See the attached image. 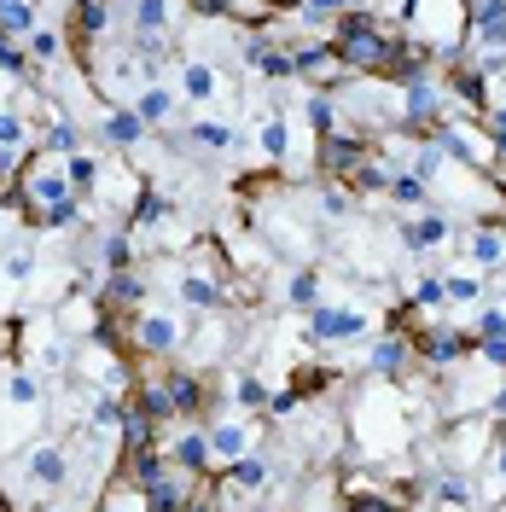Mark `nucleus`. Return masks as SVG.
Listing matches in <instances>:
<instances>
[{
  "mask_svg": "<svg viewBox=\"0 0 506 512\" xmlns=\"http://www.w3.org/2000/svg\"><path fill=\"white\" fill-rule=\"evenodd\" d=\"M332 47H338V64H344V70H396V64H408V70H402V82L425 70V53H413V59H408V53L379 30V18H373V12H361V6L344 12V18L332 24Z\"/></svg>",
  "mask_w": 506,
  "mask_h": 512,
  "instance_id": "1",
  "label": "nucleus"
},
{
  "mask_svg": "<svg viewBox=\"0 0 506 512\" xmlns=\"http://www.w3.org/2000/svg\"><path fill=\"white\" fill-rule=\"evenodd\" d=\"M408 35L419 53H460L472 35V6L466 0H408Z\"/></svg>",
  "mask_w": 506,
  "mask_h": 512,
  "instance_id": "2",
  "label": "nucleus"
},
{
  "mask_svg": "<svg viewBox=\"0 0 506 512\" xmlns=\"http://www.w3.org/2000/svg\"><path fill=\"white\" fill-rule=\"evenodd\" d=\"M18 198H24L30 216L53 210V204H64V198H76L70 175H64V158H30L24 163V175H18Z\"/></svg>",
  "mask_w": 506,
  "mask_h": 512,
  "instance_id": "3",
  "label": "nucleus"
},
{
  "mask_svg": "<svg viewBox=\"0 0 506 512\" xmlns=\"http://www.w3.org/2000/svg\"><path fill=\"white\" fill-rule=\"evenodd\" d=\"M18 483L35 489L41 501H47V495H59V489H70V454H64V443L35 437L30 454H24V466H18Z\"/></svg>",
  "mask_w": 506,
  "mask_h": 512,
  "instance_id": "4",
  "label": "nucleus"
},
{
  "mask_svg": "<svg viewBox=\"0 0 506 512\" xmlns=\"http://www.w3.org/2000/svg\"><path fill=\"white\" fill-rule=\"evenodd\" d=\"M134 350L140 355H175L181 344H187V326H181V315L175 309H158V303H146L140 315H134Z\"/></svg>",
  "mask_w": 506,
  "mask_h": 512,
  "instance_id": "5",
  "label": "nucleus"
},
{
  "mask_svg": "<svg viewBox=\"0 0 506 512\" xmlns=\"http://www.w3.org/2000/svg\"><path fill=\"white\" fill-rule=\"evenodd\" d=\"M373 315L367 309H344V303H315L309 309V338L315 344H349V338H367Z\"/></svg>",
  "mask_w": 506,
  "mask_h": 512,
  "instance_id": "6",
  "label": "nucleus"
},
{
  "mask_svg": "<svg viewBox=\"0 0 506 512\" xmlns=\"http://www.w3.org/2000/svg\"><path fill=\"white\" fill-rule=\"evenodd\" d=\"M472 350H477V338L460 332V326H431V332L413 338V355H425L431 367H454V361H466Z\"/></svg>",
  "mask_w": 506,
  "mask_h": 512,
  "instance_id": "7",
  "label": "nucleus"
},
{
  "mask_svg": "<svg viewBox=\"0 0 506 512\" xmlns=\"http://www.w3.org/2000/svg\"><path fill=\"white\" fill-rule=\"evenodd\" d=\"M402 123L408 128H437L443 123V94H437V82L419 70L408 76V88H402Z\"/></svg>",
  "mask_w": 506,
  "mask_h": 512,
  "instance_id": "8",
  "label": "nucleus"
},
{
  "mask_svg": "<svg viewBox=\"0 0 506 512\" xmlns=\"http://www.w3.org/2000/svg\"><path fill=\"white\" fill-rule=\"evenodd\" d=\"M448 239H454V227H448L443 210H419V216L402 222V251H408V256L437 251V245H448Z\"/></svg>",
  "mask_w": 506,
  "mask_h": 512,
  "instance_id": "9",
  "label": "nucleus"
},
{
  "mask_svg": "<svg viewBox=\"0 0 506 512\" xmlns=\"http://www.w3.org/2000/svg\"><path fill=\"white\" fill-rule=\"evenodd\" d=\"M175 303L181 309H198V315H216L222 309V280L216 274H198V268H181L175 274Z\"/></svg>",
  "mask_w": 506,
  "mask_h": 512,
  "instance_id": "10",
  "label": "nucleus"
},
{
  "mask_svg": "<svg viewBox=\"0 0 506 512\" xmlns=\"http://www.w3.org/2000/svg\"><path fill=\"white\" fill-rule=\"evenodd\" d=\"M315 158H320V169H326V175H355V169L373 158V152H367V146H361L355 134H326Z\"/></svg>",
  "mask_w": 506,
  "mask_h": 512,
  "instance_id": "11",
  "label": "nucleus"
},
{
  "mask_svg": "<svg viewBox=\"0 0 506 512\" xmlns=\"http://www.w3.org/2000/svg\"><path fill=\"white\" fill-rule=\"evenodd\" d=\"M181 18V0H128V24L134 35H169Z\"/></svg>",
  "mask_w": 506,
  "mask_h": 512,
  "instance_id": "12",
  "label": "nucleus"
},
{
  "mask_svg": "<svg viewBox=\"0 0 506 512\" xmlns=\"http://www.w3.org/2000/svg\"><path fill=\"white\" fill-rule=\"evenodd\" d=\"M99 309H117V315H140L146 309V280L123 268V274H111L105 280V297H99Z\"/></svg>",
  "mask_w": 506,
  "mask_h": 512,
  "instance_id": "13",
  "label": "nucleus"
},
{
  "mask_svg": "<svg viewBox=\"0 0 506 512\" xmlns=\"http://www.w3.org/2000/svg\"><path fill=\"white\" fill-rule=\"evenodd\" d=\"M0 408H6V414H41V408H47V384H41V373H12Z\"/></svg>",
  "mask_w": 506,
  "mask_h": 512,
  "instance_id": "14",
  "label": "nucleus"
},
{
  "mask_svg": "<svg viewBox=\"0 0 506 512\" xmlns=\"http://www.w3.org/2000/svg\"><path fill=\"white\" fill-rule=\"evenodd\" d=\"M216 94H222L216 64H210V59H181V99H192V105H210Z\"/></svg>",
  "mask_w": 506,
  "mask_h": 512,
  "instance_id": "15",
  "label": "nucleus"
},
{
  "mask_svg": "<svg viewBox=\"0 0 506 512\" xmlns=\"http://www.w3.org/2000/svg\"><path fill=\"white\" fill-rule=\"evenodd\" d=\"M251 64L262 82H285V76H297V64H291V53L285 47H274L268 35H251Z\"/></svg>",
  "mask_w": 506,
  "mask_h": 512,
  "instance_id": "16",
  "label": "nucleus"
},
{
  "mask_svg": "<svg viewBox=\"0 0 506 512\" xmlns=\"http://www.w3.org/2000/svg\"><path fill=\"white\" fill-rule=\"evenodd\" d=\"M169 460H175V472H204L216 454H210V431H181L175 443H169Z\"/></svg>",
  "mask_w": 506,
  "mask_h": 512,
  "instance_id": "17",
  "label": "nucleus"
},
{
  "mask_svg": "<svg viewBox=\"0 0 506 512\" xmlns=\"http://www.w3.org/2000/svg\"><path fill=\"white\" fill-rule=\"evenodd\" d=\"M408 355H413V344L402 338V332H390V338H379V344H373V355H367V373H373V379H390V373H402V367H408Z\"/></svg>",
  "mask_w": 506,
  "mask_h": 512,
  "instance_id": "18",
  "label": "nucleus"
},
{
  "mask_svg": "<svg viewBox=\"0 0 506 512\" xmlns=\"http://www.w3.org/2000/svg\"><path fill=\"white\" fill-rule=\"evenodd\" d=\"M472 24H477V41L489 53H506V0H477Z\"/></svg>",
  "mask_w": 506,
  "mask_h": 512,
  "instance_id": "19",
  "label": "nucleus"
},
{
  "mask_svg": "<svg viewBox=\"0 0 506 512\" xmlns=\"http://www.w3.org/2000/svg\"><path fill=\"white\" fill-rule=\"evenodd\" d=\"M169 210H175V198H163L158 187H134V204H128V227H158V222H169Z\"/></svg>",
  "mask_w": 506,
  "mask_h": 512,
  "instance_id": "20",
  "label": "nucleus"
},
{
  "mask_svg": "<svg viewBox=\"0 0 506 512\" xmlns=\"http://www.w3.org/2000/svg\"><path fill=\"white\" fill-rule=\"evenodd\" d=\"M466 251H472L477 268H506V227L501 222H483L472 233V245H466Z\"/></svg>",
  "mask_w": 506,
  "mask_h": 512,
  "instance_id": "21",
  "label": "nucleus"
},
{
  "mask_svg": "<svg viewBox=\"0 0 506 512\" xmlns=\"http://www.w3.org/2000/svg\"><path fill=\"white\" fill-rule=\"evenodd\" d=\"M134 408L152 419V425H158V419H175V414H181V408H175V390H169V379H146L140 390H134Z\"/></svg>",
  "mask_w": 506,
  "mask_h": 512,
  "instance_id": "22",
  "label": "nucleus"
},
{
  "mask_svg": "<svg viewBox=\"0 0 506 512\" xmlns=\"http://www.w3.org/2000/svg\"><path fill=\"white\" fill-rule=\"evenodd\" d=\"M128 105H134V117H146V128H152V123H169V117H175V88L152 82V88H140Z\"/></svg>",
  "mask_w": 506,
  "mask_h": 512,
  "instance_id": "23",
  "label": "nucleus"
},
{
  "mask_svg": "<svg viewBox=\"0 0 506 512\" xmlns=\"http://www.w3.org/2000/svg\"><path fill=\"white\" fill-rule=\"evenodd\" d=\"M99 134H105L111 146H140V140H146V117H134V105H117V111L99 123Z\"/></svg>",
  "mask_w": 506,
  "mask_h": 512,
  "instance_id": "24",
  "label": "nucleus"
},
{
  "mask_svg": "<svg viewBox=\"0 0 506 512\" xmlns=\"http://www.w3.org/2000/svg\"><path fill=\"white\" fill-rule=\"evenodd\" d=\"M192 495H187V483L175 478V472H158V478L146 483V507L152 512H181Z\"/></svg>",
  "mask_w": 506,
  "mask_h": 512,
  "instance_id": "25",
  "label": "nucleus"
},
{
  "mask_svg": "<svg viewBox=\"0 0 506 512\" xmlns=\"http://www.w3.org/2000/svg\"><path fill=\"white\" fill-rule=\"evenodd\" d=\"M192 146H210V152H233L239 146V134H233V123H222V117H198V123L187 128Z\"/></svg>",
  "mask_w": 506,
  "mask_h": 512,
  "instance_id": "26",
  "label": "nucleus"
},
{
  "mask_svg": "<svg viewBox=\"0 0 506 512\" xmlns=\"http://www.w3.org/2000/svg\"><path fill=\"white\" fill-rule=\"evenodd\" d=\"M291 64H297V76H338V70H344L332 41H326V47H297V53H291Z\"/></svg>",
  "mask_w": 506,
  "mask_h": 512,
  "instance_id": "27",
  "label": "nucleus"
},
{
  "mask_svg": "<svg viewBox=\"0 0 506 512\" xmlns=\"http://www.w3.org/2000/svg\"><path fill=\"white\" fill-rule=\"evenodd\" d=\"M256 146H262V158H274V163L291 158V128H285L280 111H274V117H262V128H256Z\"/></svg>",
  "mask_w": 506,
  "mask_h": 512,
  "instance_id": "28",
  "label": "nucleus"
},
{
  "mask_svg": "<svg viewBox=\"0 0 506 512\" xmlns=\"http://www.w3.org/2000/svg\"><path fill=\"white\" fill-rule=\"evenodd\" d=\"M99 169H105V163H99L94 152H70V158H64V175H70V187H76V198H94V187H99Z\"/></svg>",
  "mask_w": 506,
  "mask_h": 512,
  "instance_id": "29",
  "label": "nucleus"
},
{
  "mask_svg": "<svg viewBox=\"0 0 506 512\" xmlns=\"http://www.w3.org/2000/svg\"><path fill=\"white\" fill-rule=\"evenodd\" d=\"M210 454H216V460H239V454H251V431H245V425H216V431H210Z\"/></svg>",
  "mask_w": 506,
  "mask_h": 512,
  "instance_id": "30",
  "label": "nucleus"
},
{
  "mask_svg": "<svg viewBox=\"0 0 506 512\" xmlns=\"http://www.w3.org/2000/svg\"><path fill=\"white\" fill-rule=\"evenodd\" d=\"M53 152H59V158L82 152V128L70 123V117H53V128L41 134V158H53Z\"/></svg>",
  "mask_w": 506,
  "mask_h": 512,
  "instance_id": "31",
  "label": "nucleus"
},
{
  "mask_svg": "<svg viewBox=\"0 0 506 512\" xmlns=\"http://www.w3.org/2000/svg\"><path fill=\"white\" fill-rule=\"evenodd\" d=\"M390 198L408 204V210H431V181H419L413 169H402V175H390Z\"/></svg>",
  "mask_w": 506,
  "mask_h": 512,
  "instance_id": "32",
  "label": "nucleus"
},
{
  "mask_svg": "<svg viewBox=\"0 0 506 512\" xmlns=\"http://www.w3.org/2000/svg\"><path fill=\"white\" fill-rule=\"evenodd\" d=\"M256 483H268V466L251 460V454H239V460L222 466V489H256Z\"/></svg>",
  "mask_w": 506,
  "mask_h": 512,
  "instance_id": "33",
  "label": "nucleus"
},
{
  "mask_svg": "<svg viewBox=\"0 0 506 512\" xmlns=\"http://www.w3.org/2000/svg\"><path fill=\"white\" fill-rule=\"evenodd\" d=\"M303 117H309V128H315L320 140H326V134H338V99H332V94H309V99H303Z\"/></svg>",
  "mask_w": 506,
  "mask_h": 512,
  "instance_id": "34",
  "label": "nucleus"
},
{
  "mask_svg": "<svg viewBox=\"0 0 506 512\" xmlns=\"http://www.w3.org/2000/svg\"><path fill=\"white\" fill-rule=\"evenodd\" d=\"M0 30L12 35H35V0H0Z\"/></svg>",
  "mask_w": 506,
  "mask_h": 512,
  "instance_id": "35",
  "label": "nucleus"
},
{
  "mask_svg": "<svg viewBox=\"0 0 506 512\" xmlns=\"http://www.w3.org/2000/svg\"><path fill=\"white\" fill-rule=\"evenodd\" d=\"M349 512H402V501H390L379 483H355L349 489Z\"/></svg>",
  "mask_w": 506,
  "mask_h": 512,
  "instance_id": "36",
  "label": "nucleus"
},
{
  "mask_svg": "<svg viewBox=\"0 0 506 512\" xmlns=\"http://www.w3.org/2000/svg\"><path fill=\"white\" fill-rule=\"evenodd\" d=\"M0 280H12V286L35 280V251H30V245H12V251L0 256Z\"/></svg>",
  "mask_w": 506,
  "mask_h": 512,
  "instance_id": "37",
  "label": "nucleus"
},
{
  "mask_svg": "<svg viewBox=\"0 0 506 512\" xmlns=\"http://www.w3.org/2000/svg\"><path fill=\"white\" fill-rule=\"evenodd\" d=\"M76 222H82V198H64V204H53V210L35 216L41 233H64V227H76Z\"/></svg>",
  "mask_w": 506,
  "mask_h": 512,
  "instance_id": "38",
  "label": "nucleus"
},
{
  "mask_svg": "<svg viewBox=\"0 0 506 512\" xmlns=\"http://www.w3.org/2000/svg\"><path fill=\"white\" fill-rule=\"evenodd\" d=\"M105 268H111V274L134 268V227H117V233L105 239Z\"/></svg>",
  "mask_w": 506,
  "mask_h": 512,
  "instance_id": "39",
  "label": "nucleus"
},
{
  "mask_svg": "<svg viewBox=\"0 0 506 512\" xmlns=\"http://www.w3.org/2000/svg\"><path fill=\"white\" fill-rule=\"evenodd\" d=\"M437 501H443L448 512H454V507L466 512V507H472V478H466V472H460V478H454V472L437 478Z\"/></svg>",
  "mask_w": 506,
  "mask_h": 512,
  "instance_id": "40",
  "label": "nucleus"
},
{
  "mask_svg": "<svg viewBox=\"0 0 506 512\" xmlns=\"http://www.w3.org/2000/svg\"><path fill=\"white\" fill-rule=\"evenodd\" d=\"M99 512H152V507H146V489L140 483H123V489H111L99 501Z\"/></svg>",
  "mask_w": 506,
  "mask_h": 512,
  "instance_id": "41",
  "label": "nucleus"
},
{
  "mask_svg": "<svg viewBox=\"0 0 506 512\" xmlns=\"http://www.w3.org/2000/svg\"><path fill=\"white\" fill-rule=\"evenodd\" d=\"M169 390H175V408H181V414H198V402H204V384H198V373H175V379H169Z\"/></svg>",
  "mask_w": 506,
  "mask_h": 512,
  "instance_id": "42",
  "label": "nucleus"
},
{
  "mask_svg": "<svg viewBox=\"0 0 506 512\" xmlns=\"http://www.w3.org/2000/svg\"><path fill=\"white\" fill-rule=\"evenodd\" d=\"M472 338H477V344H489V338H506V309H501V303H483V309H477Z\"/></svg>",
  "mask_w": 506,
  "mask_h": 512,
  "instance_id": "43",
  "label": "nucleus"
},
{
  "mask_svg": "<svg viewBox=\"0 0 506 512\" xmlns=\"http://www.w3.org/2000/svg\"><path fill=\"white\" fill-rule=\"evenodd\" d=\"M349 187H355V192H390V169H384L379 158H367L355 175H349Z\"/></svg>",
  "mask_w": 506,
  "mask_h": 512,
  "instance_id": "44",
  "label": "nucleus"
},
{
  "mask_svg": "<svg viewBox=\"0 0 506 512\" xmlns=\"http://www.w3.org/2000/svg\"><path fill=\"white\" fill-rule=\"evenodd\" d=\"M349 210H355V198H349V187H332V181H320V216L344 222Z\"/></svg>",
  "mask_w": 506,
  "mask_h": 512,
  "instance_id": "45",
  "label": "nucleus"
},
{
  "mask_svg": "<svg viewBox=\"0 0 506 512\" xmlns=\"http://www.w3.org/2000/svg\"><path fill=\"white\" fill-rule=\"evenodd\" d=\"M285 297H291L297 309H315V297H320V274H315V268L291 274V286H285Z\"/></svg>",
  "mask_w": 506,
  "mask_h": 512,
  "instance_id": "46",
  "label": "nucleus"
},
{
  "mask_svg": "<svg viewBox=\"0 0 506 512\" xmlns=\"http://www.w3.org/2000/svg\"><path fill=\"white\" fill-rule=\"evenodd\" d=\"M76 30H82V41H99V35L111 30V12H105V0H94V6H82V12H76Z\"/></svg>",
  "mask_w": 506,
  "mask_h": 512,
  "instance_id": "47",
  "label": "nucleus"
},
{
  "mask_svg": "<svg viewBox=\"0 0 506 512\" xmlns=\"http://www.w3.org/2000/svg\"><path fill=\"white\" fill-rule=\"evenodd\" d=\"M448 303H460V309L483 303V280L477 274H448Z\"/></svg>",
  "mask_w": 506,
  "mask_h": 512,
  "instance_id": "48",
  "label": "nucleus"
},
{
  "mask_svg": "<svg viewBox=\"0 0 506 512\" xmlns=\"http://www.w3.org/2000/svg\"><path fill=\"white\" fill-rule=\"evenodd\" d=\"M448 94H460L466 105H483V70H454L448 76Z\"/></svg>",
  "mask_w": 506,
  "mask_h": 512,
  "instance_id": "49",
  "label": "nucleus"
},
{
  "mask_svg": "<svg viewBox=\"0 0 506 512\" xmlns=\"http://www.w3.org/2000/svg\"><path fill=\"white\" fill-rule=\"evenodd\" d=\"M233 396H239V408H268V384L256 379V373H239V384H233Z\"/></svg>",
  "mask_w": 506,
  "mask_h": 512,
  "instance_id": "50",
  "label": "nucleus"
},
{
  "mask_svg": "<svg viewBox=\"0 0 506 512\" xmlns=\"http://www.w3.org/2000/svg\"><path fill=\"white\" fill-rule=\"evenodd\" d=\"M0 146H6V152H24V146H30V128H24L18 111H0Z\"/></svg>",
  "mask_w": 506,
  "mask_h": 512,
  "instance_id": "51",
  "label": "nucleus"
},
{
  "mask_svg": "<svg viewBox=\"0 0 506 512\" xmlns=\"http://www.w3.org/2000/svg\"><path fill=\"white\" fill-rule=\"evenodd\" d=\"M408 303H413V309H425V315H431V309H443V303H448V280H419Z\"/></svg>",
  "mask_w": 506,
  "mask_h": 512,
  "instance_id": "52",
  "label": "nucleus"
},
{
  "mask_svg": "<svg viewBox=\"0 0 506 512\" xmlns=\"http://www.w3.org/2000/svg\"><path fill=\"white\" fill-rule=\"evenodd\" d=\"M59 47H64L59 30H35V35H30V59H41V64H53V59H59Z\"/></svg>",
  "mask_w": 506,
  "mask_h": 512,
  "instance_id": "53",
  "label": "nucleus"
},
{
  "mask_svg": "<svg viewBox=\"0 0 506 512\" xmlns=\"http://www.w3.org/2000/svg\"><path fill=\"white\" fill-rule=\"evenodd\" d=\"M477 361H483V367H495V373H506V338H489V344H477Z\"/></svg>",
  "mask_w": 506,
  "mask_h": 512,
  "instance_id": "54",
  "label": "nucleus"
},
{
  "mask_svg": "<svg viewBox=\"0 0 506 512\" xmlns=\"http://www.w3.org/2000/svg\"><path fill=\"white\" fill-rule=\"evenodd\" d=\"M303 12H309V18H338V12H349V0H303Z\"/></svg>",
  "mask_w": 506,
  "mask_h": 512,
  "instance_id": "55",
  "label": "nucleus"
},
{
  "mask_svg": "<svg viewBox=\"0 0 506 512\" xmlns=\"http://www.w3.org/2000/svg\"><path fill=\"white\" fill-rule=\"evenodd\" d=\"M268 414H274V419L297 414V390H274V396H268Z\"/></svg>",
  "mask_w": 506,
  "mask_h": 512,
  "instance_id": "56",
  "label": "nucleus"
},
{
  "mask_svg": "<svg viewBox=\"0 0 506 512\" xmlns=\"http://www.w3.org/2000/svg\"><path fill=\"white\" fill-rule=\"evenodd\" d=\"M489 414H495V419H506V379L495 384V390H489Z\"/></svg>",
  "mask_w": 506,
  "mask_h": 512,
  "instance_id": "57",
  "label": "nucleus"
},
{
  "mask_svg": "<svg viewBox=\"0 0 506 512\" xmlns=\"http://www.w3.org/2000/svg\"><path fill=\"white\" fill-rule=\"evenodd\" d=\"M495 478L506 483V431H501V437H495Z\"/></svg>",
  "mask_w": 506,
  "mask_h": 512,
  "instance_id": "58",
  "label": "nucleus"
},
{
  "mask_svg": "<svg viewBox=\"0 0 506 512\" xmlns=\"http://www.w3.org/2000/svg\"><path fill=\"white\" fill-rule=\"evenodd\" d=\"M181 512H216V501H187Z\"/></svg>",
  "mask_w": 506,
  "mask_h": 512,
  "instance_id": "59",
  "label": "nucleus"
},
{
  "mask_svg": "<svg viewBox=\"0 0 506 512\" xmlns=\"http://www.w3.org/2000/svg\"><path fill=\"white\" fill-rule=\"evenodd\" d=\"M35 512H70V507H64V501H53V495H47V501H41V507H35Z\"/></svg>",
  "mask_w": 506,
  "mask_h": 512,
  "instance_id": "60",
  "label": "nucleus"
},
{
  "mask_svg": "<svg viewBox=\"0 0 506 512\" xmlns=\"http://www.w3.org/2000/svg\"><path fill=\"white\" fill-rule=\"evenodd\" d=\"M0 233H6V204H0Z\"/></svg>",
  "mask_w": 506,
  "mask_h": 512,
  "instance_id": "61",
  "label": "nucleus"
},
{
  "mask_svg": "<svg viewBox=\"0 0 506 512\" xmlns=\"http://www.w3.org/2000/svg\"><path fill=\"white\" fill-rule=\"evenodd\" d=\"M82 6H94V0H76V12H82Z\"/></svg>",
  "mask_w": 506,
  "mask_h": 512,
  "instance_id": "62",
  "label": "nucleus"
},
{
  "mask_svg": "<svg viewBox=\"0 0 506 512\" xmlns=\"http://www.w3.org/2000/svg\"><path fill=\"white\" fill-rule=\"evenodd\" d=\"M355 6H361V0H349V12H355Z\"/></svg>",
  "mask_w": 506,
  "mask_h": 512,
  "instance_id": "63",
  "label": "nucleus"
}]
</instances>
